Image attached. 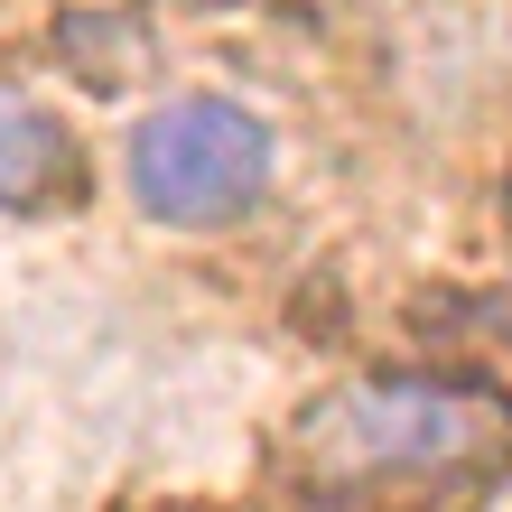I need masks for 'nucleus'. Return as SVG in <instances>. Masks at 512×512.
Returning a JSON list of instances; mask_svg holds the SVG:
<instances>
[{"label":"nucleus","instance_id":"f257e3e1","mask_svg":"<svg viewBox=\"0 0 512 512\" xmlns=\"http://www.w3.org/2000/svg\"><path fill=\"white\" fill-rule=\"evenodd\" d=\"M512 466V401L485 382L373 373L298 410L289 475L326 503H447Z\"/></svg>","mask_w":512,"mask_h":512},{"label":"nucleus","instance_id":"f03ea898","mask_svg":"<svg viewBox=\"0 0 512 512\" xmlns=\"http://www.w3.org/2000/svg\"><path fill=\"white\" fill-rule=\"evenodd\" d=\"M270 187V131L243 103H159L131 131V196L168 224H224Z\"/></svg>","mask_w":512,"mask_h":512},{"label":"nucleus","instance_id":"7ed1b4c3","mask_svg":"<svg viewBox=\"0 0 512 512\" xmlns=\"http://www.w3.org/2000/svg\"><path fill=\"white\" fill-rule=\"evenodd\" d=\"M56 177H66V131H56L28 94L0 84V205H38Z\"/></svg>","mask_w":512,"mask_h":512}]
</instances>
